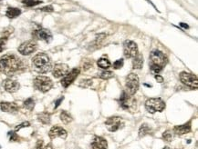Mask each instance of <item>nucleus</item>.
Returning <instances> with one entry per match:
<instances>
[{"instance_id": "f257e3e1", "label": "nucleus", "mask_w": 198, "mask_h": 149, "mask_svg": "<svg viewBox=\"0 0 198 149\" xmlns=\"http://www.w3.org/2000/svg\"><path fill=\"white\" fill-rule=\"evenodd\" d=\"M24 68L23 61L16 55L7 54L0 58V72L6 76H14L15 74L23 71Z\"/></svg>"}, {"instance_id": "f03ea898", "label": "nucleus", "mask_w": 198, "mask_h": 149, "mask_svg": "<svg viewBox=\"0 0 198 149\" xmlns=\"http://www.w3.org/2000/svg\"><path fill=\"white\" fill-rule=\"evenodd\" d=\"M168 62L166 56L159 50H153L150 54V68L152 73L158 74Z\"/></svg>"}, {"instance_id": "7ed1b4c3", "label": "nucleus", "mask_w": 198, "mask_h": 149, "mask_svg": "<svg viewBox=\"0 0 198 149\" xmlns=\"http://www.w3.org/2000/svg\"><path fill=\"white\" fill-rule=\"evenodd\" d=\"M32 65L34 69L38 73H48L52 68L51 60L49 56L45 53L37 54L32 59Z\"/></svg>"}, {"instance_id": "20e7f679", "label": "nucleus", "mask_w": 198, "mask_h": 149, "mask_svg": "<svg viewBox=\"0 0 198 149\" xmlns=\"http://www.w3.org/2000/svg\"><path fill=\"white\" fill-rule=\"evenodd\" d=\"M34 87L42 93H46L53 87L52 80L45 76H38L33 81Z\"/></svg>"}, {"instance_id": "39448f33", "label": "nucleus", "mask_w": 198, "mask_h": 149, "mask_svg": "<svg viewBox=\"0 0 198 149\" xmlns=\"http://www.w3.org/2000/svg\"><path fill=\"white\" fill-rule=\"evenodd\" d=\"M145 108L151 114L163 112L165 109V103L161 98H149L145 102Z\"/></svg>"}, {"instance_id": "423d86ee", "label": "nucleus", "mask_w": 198, "mask_h": 149, "mask_svg": "<svg viewBox=\"0 0 198 149\" xmlns=\"http://www.w3.org/2000/svg\"><path fill=\"white\" fill-rule=\"evenodd\" d=\"M139 77L136 74L131 73L126 77V91L125 92L130 96H133L139 89Z\"/></svg>"}, {"instance_id": "0eeeda50", "label": "nucleus", "mask_w": 198, "mask_h": 149, "mask_svg": "<svg viewBox=\"0 0 198 149\" xmlns=\"http://www.w3.org/2000/svg\"><path fill=\"white\" fill-rule=\"evenodd\" d=\"M105 126L109 131L116 132V131L123 128V127H124V122H123L122 117L114 115V117H109L105 121Z\"/></svg>"}, {"instance_id": "6e6552de", "label": "nucleus", "mask_w": 198, "mask_h": 149, "mask_svg": "<svg viewBox=\"0 0 198 149\" xmlns=\"http://www.w3.org/2000/svg\"><path fill=\"white\" fill-rule=\"evenodd\" d=\"M180 80L184 85L189 86L192 89H197V87H198L197 77L194 74L187 73V72H182L180 74Z\"/></svg>"}, {"instance_id": "1a4fd4ad", "label": "nucleus", "mask_w": 198, "mask_h": 149, "mask_svg": "<svg viewBox=\"0 0 198 149\" xmlns=\"http://www.w3.org/2000/svg\"><path fill=\"white\" fill-rule=\"evenodd\" d=\"M120 105L121 106V108L125 110H131L136 105V100L133 97V96H130L125 91H123L120 97Z\"/></svg>"}, {"instance_id": "9d476101", "label": "nucleus", "mask_w": 198, "mask_h": 149, "mask_svg": "<svg viewBox=\"0 0 198 149\" xmlns=\"http://www.w3.org/2000/svg\"><path fill=\"white\" fill-rule=\"evenodd\" d=\"M123 53L126 58H133L137 54H139L136 43L131 40H125L123 43Z\"/></svg>"}, {"instance_id": "9b49d317", "label": "nucleus", "mask_w": 198, "mask_h": 149, "mask_svg": "<svg viewBox=\"0 0 198 149\" xmlns=\"http://www.w3.org/2000/svg\"><path fill=\"white\" fill-rule=\"evenodd\" d=\"M38 45L35 41L30 40V41H26L23 44H21L18 47V52L23 55V56H28L34 53L37 50Z\"/></svg>"}, {"instance_id": "f8f14e48", "label": "nucleus", "mask_w": 198, "mask_h": 149, "mask_svg": "<svg viewBox=\"0 0 198 149\" xmlns=\"http://www.w3.org/2000/svg\"><path fill=\"white\" fill-rule=\"evenodd\" d=\"M79 68H73L70 72H69L68 74H66L63 77V78L61 79L60 83L63 87L67 88L68 86H70L72 83L75 81V79L78 77V76L79 74Z\"/></svg>"}, {"instance_id": "ddd939ff", "label": "nucleus", "mask_w": 198, "mask_h": 149, "mask_svg": "<svg viewBox=\"0 0 198 149\" xmlns=\"http://www.w3.org/2000/svg\"><path fill=\"white\" fill-rule=\"evenodd\" d=\"M33 37L36 39L45 41L47 43H49L52 40V34L48 29L46 28H39L33 32Z\"/></svg>"}, {"instance_id": "4468645a", "label": "nucleus", "mask_w": 198, "mask_h": 149, "mask_svg": "<svg viewBox=\"0 0 198 149\" xmlns=\"http://www.w3.org/2000/svg\"><path fill=\"white\" fill-rule=\"evenodd\" d=\"M48 136L51 140H53V139H55L57 137L66 139V138H67V136H68V133H67V131H66L64 128H62L61 127L54 126V127H51L50 130H49Z\"/></svg>"}, {"instance_id": "2eb2a0df", "label": "nucleus", "mask_w": 198, "mask_h": 149, "mask_svg": "<svg viewBox=\"0 0 198 149\" xmlns=\"http://www.w3.org/2000/svg\"><path fill=\"white\" fill-rule=\"evenodd\" d=\"M70 71V67L66 64H57L54 65L52 69V74L56 78H60L64 77L66 74H68Z\"/></svg>"}, {"instance_id": "dca6fc26", "label": "nucleus", "mask_w": 198, "mask_h": 149, "mask_svg": "<svg viewBox=\"0 0 198 149\" xmlns=\"http://www.w3.org/2000/svg\"><path fill=\"white\" fill-rule=\"evenodd\" d=\"M3 86L5 88V90L6 91V92L8 93H15L16 92L19 87H20V85L18 81L16 80H13V79H6L3 83Z\"/></svg>"}, {"instance_id": "f3484780", "label": "nucleus", "mask_w": 198, "mask_h": 149, "mask_svg": "<svg viewBox=\"0 0 198 149\" xmlns=\"http://www.w3.org/2000/svg\"><path fill=\"white\" fill-rule=\"evenodd\" d=\"M192 122L189 121L184 125H181V126H176L174 127V130H172V133L177 135V136H183L185 134H188L190 133L191 130H192Z\"/></svg>"}, {"instance_id": "a211bd4d", "label": "nucleus", "mask_w": 198, "mask_h": 149, "mask_svg": "<svg viewBox=\"0 0 198 149\" xmlns=\"http://www.w3.org/2000/svg\"><path fill=\"white\" fill-rule=\"evenodd\" d=\"M108 143L101 136H95L90 143V149H107Z\"/></svg>"}, {"instance_id": "6ab92c4d", "label": "nucleus", "mask_w": 198, "mask_h": 149, "mask_svg": "<svg viewBox=\"0 0 198 149\" xmlns=\"http://www.w3.org/2000/svg\"><path fill=\"white\" fill-rule=\"evenodd\" d=\"M0 109L3 112L14 114L19 110V106L14 102H1L0 103Z\"/></svg>"}, {"instance_id": "aec40b11", "label": "nucleus", "mask_w": 198, "mask_h": 149, "mask_svg": "<svg viewBox=\"0 0 198 149\" xmlns=\"http://www.w3.org/2000/svg\"><path fill=\"white\" fill-rule=\"evenodd\" d=\"M143 65V56L141 54H137L133 57V69H141Z\"/></svg>"}, {"instance_id": "412c9836", "label": "nucleus", "mask_w": 198, "mask_h": 149, "mask_svg": "<svg viewBox=\"0 0 198 149\" xmlns=\"http://www.w3.org/2000/svg\"><path fill=\"white\" fill-rule=\"evenodd\" d=\"M152 128L149 127L148 124H143V125L140 127V129H139V136L140 137H144L145 136L147 135H150L152 134Z\"/></svg>"}, {"instance_id": "4be33fe9", "label": "nucleus", "mask_w": 198, "mask_h": 149, "mask_svg": "<svg viewBox=\"0 0 198 149\" xmlns=\"http://www.w3.org/2000/svg\"><path fill=\"white\" fill-rule=\"evenodd\" d=\"M20 14H21V10L18 9V8L8 7L6 10V15L8 18H18Z\"/></svg>"}, {"instance_id": "5701e85b", "label": "nucleus", "mask_w": 198, "mask_h": 149, "mask_svg": "<svg viewBox=\"0 0 198 149\" xmlns=\"http://www.w3.org/2000/svg\"><path fill=\"white\" fill-rule=\"evenodd\" d=\"M97 64L99 65V67H101L102 69H108L111 65L110 60L108 59V57L106 56H101V58L98 60Z\"/></svg>"}, {"instance_id": "b1692460", "label": "nucleus", "mask_w": 198, "mask_h": 149, "mask_svg": "<svg viewBox=\"0 0 198 149\" xmlns=\"http://www.w3.org/2000/svg\"><path fill=\"white\" fill-rule=\"evenodd\" d=\"M38 119L39 122H41L43 125H48L50 123V115L47 112H43L38 115Z\"/></svg>"}, {"instance_id": "393cba45", "label": "nucleus", "mask_w": 198, "mask_h": 149, "mask_svg": "<svg viewBox=\"0 0 198 149\" xmlns=\"http://www.w3.org/2000/svg\"><path fill=\"white\" fill-rule=\"evenodd\" d=\"M60 120L62 121V123L65 124V125H68V124H70L73 120V118H72L71 115L70 113L63 110L60 113Z\"/></svg>"}, {"instance_id": "a878e982", "label": "nucleus", "mask_w": 198, "mask_h": 149, "mask_svg": "<svg viewBox=\"0 0 198 149\" xmlns=\"http://www.w3.org/2000/svg\"><path fill=\"white\" fill-rule=\"evenodd\" d=\"M106 37H107L106 34H100V35H98L96 37L95 40H94V42L92 43V45H93L92 46H95V48H98L99 46H100V45L102 43V41L106 38Z\"/></svg>"}, {"instance_id": "bb28decb", "label": "nucleus", "mask_w": 198, "mask_h": 149, "mask_svg": "<svg viewBox=\"0 0 198 149\" xmlns=\"http://www.w3.org/2000/svg\"><path fill=\"white\" fill-rule=\"evenodd\" d=\"M23 105H24L25 108H27L28 110L31 111V110H33V108H34V106H35V101H34V99L30 97V98H28L27 100H25Z\"/></svg>"}, {"instance_id": "cd10ccee", "label": "nucleus", "mask_w": 198, "mask_h": 149, "mask_svg": "<svg viewBox=\"0 0 198 149\" xmlns=\"http://www.w3.org/2000/svg\"><path fill=\"white\" fill-rule=\"evenodd\" d=\"M163 139L168 143L172 142V139H174V133H172L171 130H166L165 132L163 133Z\"/></svg>"}, {"instance_id": "c85d7f7f", "label": "nucleus", "mask_w": 198, "mask_h": 149, "mask_svg": "<svg viewBox=\"0 0 198 149\" xmlns=\"http://www.w3.org/2000/svg\"><path fill=\"white\" fill-rule=\"evenodd\" d=\"M114 74L111 71H103L101 73H100V74H99V77L101 78V79H104V80H107V79H110L111 77H113Z\"/></svg>"}, {"instance_id": "c756f323", "label": "nucleus", "mask_w": 198, "mask_h": 149, "mask_svg": "<svg viewBox=\"0 0 198 149\" xmlns=\"http://www.w3.org/2000/svg\"><path fill=\"white\" fill-rule=\"evenodd\" d=\"M22 3L27 6H35L41 4L42 1H40V0H23Z\"/></svg>"}, {"instance_id": "7c9ffc66", "label": "nucleus", "mask_w": 198, "mask_h": 149, "mask_svg": "<svg viewBox=\"0 0 198 149\" xmlns=\"http://www.w3.org/2000/svg\"><path fill=\"white\" fill-rule=\"evenodd\" d=\"M7 135H8V136H9V141L10 142H18L20 140V137L16 135V133L14 131H9Z\"/></svg>"}, {"instance_id": "2f4dec72", "label": "nucleus", "mask_w": 198, "mask_h": 149, "mask_svg": "<svg viewBox=\"0 0 198 149\" xmlns=\"http://www.w3.org/2000/svg\"><path fill=\"white\" fill-rule=\"evenodd\" d=\"M92 85V79H85V80H81L79 83V86L83 87V88H87L89 87Z\"/></svg>"}, {"instance_id": "473e14b6", "label": "nucleus", "mask_w": 198, "mask_h": 149, "mask_svg": "<svg viewBox=\"0 0 198 149\" xmlns=\"http://www.w3.org/2000/svg\"><path fill=\"white\" fill-rule=\"evenodd\" d=\"M123 64H124V62H123V59H118L116 60L114 63H113V68L114 69H120L123 67Z\"/></svg>"}, {"instance_id": "72a5a7b5", "label": "nucleus", "mask_w": 198, "mask_h": 149, "mask_svg": "<svg viewBox=\"0 0 198 149\" xmlns=\"http://www.w3.org/2000/svg\"><path fill=\"white\" fill-rule=\"evenodd\" d=\"M30 127V123L29 122H28V121H26V122H23V123H21L20 125H18V127H16V128H15V132H18V131H19L21 128H24V127Z\"/></svg>"}, {"instance_id": "f704fd0d", "label": "nucleus", "mask_w": 198, "mask_h": 149, "mask_svg": "<svg viewBox=\"0 0 198 149\" xmlns=\"http://www.w3.org/2000/svg\"><path fill=\"white\" fill-rule=\"evenodd\" d=\"M7 37H1L0 38V52H2L5 49V46L6 44Z\"/></svg>"}, {"instance_id": "c9c22d12", "label": "nucleus", "mask_w": 198, "mask_h": 149, "mask_svg": "<svg viewBox=\"0 0 198 149\" xmlns=\"http://www.w3.org/2000/svg\"><path fill=\"white\" fill-rule=\"evenodd\" d=\"M34 149H44V142L43 140H38Z\"/></svg>"}, {"instance_id": "e433bc0d", "label": "nucleus", "mask_w": 198, "mask_h": 149, "mask_svg": "<svg viewBox=\"0 0 198 149\" xmlns=\"http://www.w3.org/2000/svg\"><path fill=\"white\" fill-rule=\"evenodd\" d=\"M92 67V62H90L89 60H86L85 62H84V65H83V69L86 71V70H88V69H89L90 67Z\"/></svg>"}, {"instance_id": "4c0bfd02", "label": "nucleus", "mask_w": 198, "mask_h": 149, "mask_svg": "<svg viewBox=\"0 0 198 149\" xmlns=\"http://www.w3.org/2000/svg\"><path fill=\"white\" fill-rule=\"evenodd\" d=\"M40 10L44 11V12H52L53 11V6H47L40 8Z\"/></svg>"}, {"instance_id": "58836bf2", "label": "nucleus", "mask_w": 198, "mask_h": 149, "mask_svg": "<svg viewBox=\"0 0 198 149\" xmlns=\"http://www.w3.org/2000/svg\"><path fill=\"white\" fill-rule=\"evenodd\" d=\"M63 99H64V96H61L60 98H59L56 101V105H55V108H57V106H59L60 104H61V102L63 101Z\"/></svg>"}, {"instance_id": "ea45409f", "label": "nucleus", "mask_w": 198, "mask_h": 149, "mask_svg": "<svg viewBox=\"0 0 198 149\" xmlns=\"http://www.w3.org/2000/svg\"><path fill=\"white\" fill-rule=\"evenodd\" d=\"M154 78L157 80V82H159V83H163V77H161V76H159V74H155Z\"/></svg>"}, {"instance_id": "a19ab883", "label": "nucleus", "mask_w": 198, "mask_h": 149, "mask_svg": "<svg viewBox=\"0 0 198 149\" xmlns=\"http://www.w3.org/2000/svg\"><path fill=\"white\" fill-rule=\"evenodd\" d=\"M44 149H53V145H52V144H51V143L48 144V145L44 147Z\"/></svg>"}, {"instance_id": "79ce46f5", "label": "nucleus", "mask_w": 198, "mask_h": 149, "mask_svg": "<svg viewBox=\"0 0 198 149\" xmlns=\"http://www.w3.org/2000/svg\"><path fill=\"white\" fill-rule=\"evenodd\" d=\"M180 26L182 27H184V28H188L189 27H188V25H186V24H185V23H180Z\"/></svg>"}, {"instance_id": "37998d69", "label": "nucleus", "mask_w": 198, "mask_h": 149, "mask_svg": "<svg viewBox=\"0 0 198 149\" xmlns=\"http://www.w3.org/2000/svg\"><path fill=\"white\" fill-rule=\"evenodd\" d=\"M163 149H171V148H170L169 146H165V147H164Z\"/></svg>"}, {"instance_id": "c03bdc74", "label": "nucleus", "mask_w": 198, "mask_h": 149, "mask_svg": "<svg viewBox=\"0 0 198 149\" xmlns=\"http://www.w3.org/2000/svg\"><path fill=\"white\" fill-rule=\"evenodd\" d=\"M0 1H2V0H0Z\"/></svg>"}]
</instances>
